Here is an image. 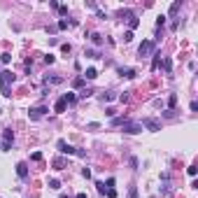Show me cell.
I'll use <instances>...</instances> for the list:
<instances>
[{
	"mask_svg": "<svg viewBox=\"0 0 198 198\" xmlns=\"http://www.w3.org/2000/svg\"><path fill=\"white\" fill-rule=\"evenodd\" d=\"M12 82H14V75H12L9 70H2V72H0V89H2V96H7V98L12 96V93H9V84H12Z\"/></svg>",
	"mask_w": 198,
	"mask_h": 198,
	"instance_id": "obj_1",
	"label": "cell"
},
{
	"mask_svg": "<svg viewBox=\"0 0 198 198\" xmlns=\"http://www.w3.org/2000/svg\"><path fill=\"white\" fill-rule=\"evenodd\" d=\"M154 49H156V42H152V40H145L142 44H140V56H149V54H154Z\"/></svg>",
	"mask_w": 198,
	"mask_h": 198,
	"instance_id": "obj_2",
	"label": "cell"
},
{
	"mask_svg": "<svg viewBox=\"0 0 198 198\" xmlns=\"http://www.w3.org/2000/svg\"><path fill=\"white\" fill-rule=\"evenodd\" d=\"M44 112H47V107H44V105H37V107H31V110H28V117L35 121V119H42Z\"/></svg>",
	"mask_w": 198,
	"mask_h": 198,
	"instance_id": "obj_3",
	"label": "cell"
},
{
	"mask_svg": "<svg viewBox=\"0 0 198 198\" xmlns=\"http://www.w3.org/2000/svg\"><path fill=\"white\" fill-rule=\"evenodd\" d=\"M56 147H58V152H61V154H75V152H77L72 145H68L66 140H58V145H56Z\"/></svg>",
	"mask_w": 198,
	"mask_h": 198,
	"instance_id": "obj_4",
	"label": "cell"
},
{
	"mask_svg": "<svg viewBox=\"0 0 198 198\" xmlns=\"http://www.w3.org/2000/svg\"><path fill=\"white\" fill-rule=\"evenodd\" d=\"M124 131H126V133H140V131H142V124H135V121H124Z\"/></svg>",
	"mask_w": 198,
	"mask_h": 198,
	"instance_id": "obj_5",
	"label": "cell"
},
{
	"mask_svg": "<svg viewBox=\"0 0 198 198\" xmlns=\"http://www.w3.org/2000/svg\"><path fill=\"white\" fill-rule=\"evenodd\" d=\"M142 126H147L149 131H161V124H159L156 119H145V121H142Z\"/></svg>",
	"mask_w": 198,
	"mask_h": 198,
	"instance_id": "obj_6",
	"label": "cell"
},
{
	"mask_svg": "<svg viewBox=\"0 0 198 198\" xmlns=\"http://www.w3.org/2000/svg\"><path fill=\"white\" fill-rule=\"evenodd\" d=\"M16 175H19L21 179H26V177H28V165H26V163H19V165H16Z\"/></svg>",
	"mask_w": 198,
	"mask_h": 198,
	"instance_id": "obj_7",
	"label": "cell"
},
{
	"mask_svg": "<svg viewBox=\"0 0 198 198\" xmlns=\"http://www.w3.org/2000/svg\"><path fill=\"white\" fill-rule=\"evenodd\" d=\"M119 75H121V77H128V79H133L137 72H135L133 68H119Z\"/></svg>",
	"mask_w": 198,
	"mask_h": 198,
	"instance_id": "obj_8",
	"label": "cell"
},
{
	"mask_svg": "<svg viewBox=\"0 0 198 198\" xmlns=\"http://www.w3.org/2000/svg\"><path fill=\"white\" fill-rule=\"evenodd\" d=\"M84 77H86V79H96V77H98V70H96V68H86Z\"/></svg>",
	"mask_w": 198,
	"mask_h": 198,
	"instance_id": "obj_9",
	"label": "cell"
},
{
	"mask_svg": "<svg viewBox=\"0 0 198 198\" xmlns=\"http://www.w3.org/2000/svg\"><path fill=\"white\" fill-rule=\"evenodd\" d=\"M66 105H68V103H66V100H63V98H61V100H58V103H56V105H54V110H56V112L61 114V112H66Z\"/></svg>",
	"mask_w": 198,
	"mask_h": 198,
	"instance_id": "obj_10",
	"label": "cell"
},
{
	"mask_svg": "<svg viewBox=\"0 0 198 198\" xmlns=\"http://www.w3.org/2000/svg\"><path fill=\"white\" fill-rule=\"evenodd\" d=\"M63 165H66L63 159H54V168H56V170H63Z\"/></svg>",
	"mask_w": 198,
	"mask_h": 198,
	"instance_id": "obj_11",
	"label": "cell"
},
{
	"mask_svg": "<svg viewBox=\"0 0 198 198\" xmlns=\"http://www.w3.org/2000/svg\"><path fill=\"white\" fill-rule=\"evenodd\" d=\"M91 40H93V44H103V35H100V33H93Z\"/></svg>",
	"mask_w": 198,
	"mask_h": 198,
	"instance_id": "obj_12",
	"label": "cell"
},
{
	"mask_svg": "<svg viewBox=\"0 0 198 198\" xmlns=\"http://www.w3.org/2000/svg\"><path fill=\"white\" fill-rule=\"evenodd\" d=\"M175 105H177V96H175V93H172V96H170V98H168V107H170V110H172V107H175Z\"/></svg>",
	"mask_w": 198,
	"mask_h": 198,
	"instance_id": "obj_13",
	"label": "cell"
},
{
	"mask_svg": "<svg viewBox=\"0 0 198 198\" xmlns=\"http://www.w3.org/2000/svg\"><path fill=\"white\" fill-rule=\"evenodd\" d=\"M128 26H131V28H137V26H140V21H137V16H131V19H128Z\"/></svg>",
	"mask_w": 198,
	"mask_h": 198,
	"instance_id": "obj_14",
	"label": "cell"
},
{
	"mask_svg": "<svg viewBox=\"0 0 198 198\" xmlns=\"http://www.w3.org/2000/svg\"><path fill=\"white\" fill-rule=\"evenodd\" d=\"M117 98V96H114V93H110V91H107V93H103V103H110V100H114Z\"/></svg>",
	"mask_w": 198,
	"mask_h": 198,
	"instance_id": "obj_15",
	"label": "cell"
},
{
	"mask_svg": "<svg viewBox=\"0 0 198 198\" xmlns=\"http://www.w3.org/2000/svg\"><path fill=\"white\" fill-rule=\"evenodd\" d=\"M0 61H2V63H9V61H12V54H7V51L0 54Z\"/></svg>",
	"mask_w": 198,
	"mask_h": 198,
	"instance_id": "obj_16",
	"label": "cell"
},
{
	"mask_svg": "<svg viewBox=\"0 0 198 198\" xmlns=\"http://www.w3.org/2000/svg\"><path fill=\"white\" fill-rule=\"evenodd\" d=\"M49 189H61V182L58 179H49Z\"/></svg>",
	"mask_w": 198,
	"mask_h": 198,
	"instance_id": "obj_17",
	"label": "cell"
},
{
	"mask_svg": "<svg viewBox=\"0 0 198 198\" xmlns=\"http://www.w3.org/2000/svg\"><path fill=\"white\" fill-rule=\"evenodd\" d=\"M170 68H172V61H170V58H163V70L170 72Z\"/></svg>",
	"mask_w": 198,
	"mask_h": 198,
	"instance_id": "obj_18",
	"label": "cell"
},
{
	"mask_svg": "<svg viewBox=\"0 0 198 198\" xmlns=\"http://www.w3.org/2000/svg\"><path fill=\"white\" fill-rule=\"evenodd\" d=\"M63 100H66V103H75V100H77V96H75V93H66V96H63Z\"/></svg>",
	"mask_w": 198,
	"mask_h": 198,
	"instance_id": "obj_19",
	"label": "cell"
},
{
	"mask_svg": "<svg viewBox=\"0 0 198 198\" xmlns=\"http://www.w3.org/2000/svg\"><path fill=\"white\" fill-rule=\"evenodd\" d=\"M12 140H14V133H12V131H5V142H7V145H9V142H12Z\"/></svg>",
	"mask_w": 198,
	"mask_h": 198,
	"instance_id": "obj_20",
	"label": "cell"
},
{
	"mask_svg": "<svg viewBox=\"0 0 198 198\" xmlns=\"http://www.w3.org/2000/svg\"><path fill=\"white\" fill-rule=\"evenodd\" d=\"M61 51H63V54H70V51H72V47L66 42V44H61Z\"/></svg>",
	"mask_w": 198,
	"mask_h": 198,
	"instance_id": "obj_21",
	"label": "cell"
},
{
	"mask_svg": "<svg viewBox=\"0 0 198 198\" xmlns=\"http://www.w3.org/2000/svg\"><path fill=\"white\" fill-rule=\"evenodd\" d=\"M133 40V31H126V33H124V42H131Z\"/></svg>",
	"mask_w": 198,
	"mask_h": 198,
	"instance_id": "obj_22",
	"label": "cell"
},
{
	"mask_svg": "<svg viewBox=\"0 0 198 198\" xmlns=\"http://www.w3.org/2000/svg\"><path fill=\"white\" fill-rule=\"evenodd\" d=\"M54 61H56V56H51V54H47V56H44V63H49V66H51Z\"/></svg>",
	"mask_w": 198,
	"mask_h": 198,
	"instance_id": "obj_23",
	"label": "cell"
},
{
	"mask_svg": "<svg viewBox=\"0 0 198 198\" xmlns=\"http://www.w3.org/2000/svg\"><path fill=\"white\" fill-rule=\"evenodd\" d=\"M96 187H98V194H105V191H107V187H105V184H103V182H98V184H96Z\"/></svg>",
	"mask_w": 198,
	"mask_h": 198,
	"instance_id": "obj_24",
	"label": "cell"
},
{
	"mask_svg": "<svg viewBox=\"0 0 198 198\" xmlns=\"http://www.w3.org/2000/svg\"><path fill=\"white\" fill-rule=\"evenodd\" d=\"M163 24H165V16H163V14H161V16H159V19H156V26H159V28H161V26H163Z\"/></svg>",
	"mask_w": 198,
	"mask_h": 198,
	"instance_id": "obj_25",
	"label": "cell"
},
{
	"mask_svg": "<svg viewBox=\"0 0 198 198\" xmlns=\"http://www.w3.org/2000/svg\"><path fill=\"white\" fill-rule=\"evenodd\" d=\"M58 28H61V31H66V28H68V21H66V19H61V21H58Z\"/></svg>",
	"mask_w": 198,
	"mask_h": 198,
	"instance_id": "obj_26",
	"label": "cell"
},
{
	"mask_svg": "<svg viewBox=\"0 0 198 198\" xmlns=\"http://www.w3.org/2000/svg\"><path fill=\"white\" fill-rule=\"evenodd\" d=\"M177 9H179V2H172V7H170V14H175Z\"/></svg>",
	"mask_w": 198,
	"mask_h": 198,
	"instance_id": "obj_27",
	"label": "cell"
},
{
	"mask_svg": "<svg viewBox=\"0 0 198 198\" xmlns=\"http://www.w3.org/2000/svg\"><path fill=\"white\" fill-rule=\"evenodd\" d=\"M75 86H77V89H79V86H84V79H82V77H77V79H75Z\"/></svg>",
	"mask_w": 198,
	"mask_h": 198,
	"instance_id": "obj_28",
	"label": "cell"
},
{
	"mask_svg": "<svg viewBox=\"0 0 198 198\" xmlns=\"http://www.w3.org/2000/svg\"><path fill=\"white\" fill-rule=\"evenodd\" d=\"M31 159H33V161H42V154H40V152H35V154L31 156Z\"/></svg>",
	"mask_w": 198,
	"mask_h": 198,
	"instance_id": "obj_29",
	"label": "cell"
},
{
	"mask_svg": "<svg viewBox=\"0 0 198 198\" xmlns=\"http://www.w3.org/2000/svg\"><path fill=\"white\" fill-rule=\"evenodd\" d=\"M107 196H110V198H117V189H107Z\"/></svg>",
	"mask_w": 198,
	"mask_h": 198,
	"instance_id": "obj_30",
	"label": "cell"
},
{
	"mask_svg": "<svg viewBox=\"0 0 198 198\" xmlns=\"http://www.w3.org/2000/svg\"><path fill=\"white\" fill-rule=\"evenodd\" d=\"M131 198H137V189L135 187H131Z\"/></svg>",
	"mask_w": 198,
	"mask_h": 198,
	"instance_id": "obj_31",
	"label": "cell"
},
{
	"mask_svg": "<svg viewBox=\"0 0 198 198\" xmlns=\"http://www.w3.org/2000/svg\"><path fill=\"white\" fill-rule=\"evenodd\" d=\"M77 198H86V194H77Z\"/></svg>",
	"mask_w": 198,
	"mask_h": 198,
	"instance_id": "obj_32",
	"label": "cell"
}]
</instances>
